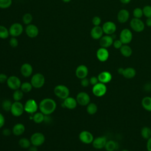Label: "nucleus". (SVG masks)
<instances>
[{"mask_svg":"<svg viewBox=\"0 0 151 151\" xmlns=\"http://www.w3.org/2000/svg\"><path fill=\"white\" fill-rule=\"evenodd\" d=\"M56 107V102L51 98H45L42 99L38 105L40 111L44 115L51 114L54 112Z\"/></svg>","mask_w":151,"mask_h":151,"instance_id":"1","label":"nucleus"},{"mask_svg":"<svg viewBox=\"0 0 151 151\" xmlns=\"http://www.w3.org/2000/svg\"><path fill=\"white\" fill-rule=\"evenodd\" d=\"M45 77L43 74L40 73H37L34 74L31 78V83L35 88H41L45 84Z\"/></svg>","mask_w":151,"mask_h":151,"instance_id":"2","label":"nucleus"},{"mask_svg":"<svg viewBox=\"0 0 151 151\" xmlns=\"http://www.w3.org/2000/svg\"><path fill=\"white\" fill-rule=\"evenodd\" d=\"M54 93L57 97L63 100L68 97L70 95V90L66 86L63 84L56 86L54 87Z\"/></svg>","mask_w":151,"mask_h":151,"instance_id":"3","label":"nucleus"},{"mask_svg":"<svg viewBox=\"0 0 151 151\" xmlns=\"http://www.w3.org/2000/svg\"><path fill=\"white\" fill-rule=\"evenodd\" d=\"M45 137L43 133L40 132H35L33 133L31 137L30 141L31 144L35 146H41L45 142Z\"/></svg>","mask_w":151,"mask_h":151,"instance_id":"4","label":"nucleus"},{"mask_svg":"<svg viewBox=\"0 0 151 151\" xmlns=\"http://www.w3.org/2000/svg\"><path fill=\"white\" fill-rule=\"evenodd\" d=\"M24 111L29 114H34L38 109V105L36 101L32 99H28L24 105Z\"/></svg>","mask_w":151,"mask_h":151,"instance_id":"5","label":"nucleus"},{"mask_svg":"<svg viewBox=\"0 0 151 151\" xmlns=\"http://www.w3.org/2000/svg\"><path fill=\"white\" fill-rule=\"evenodd\" d=\"M6 83L7 84L8 87L10 89L13 90L19 89L21 85V82L20 79L15 76H11L8 77Z\"/></svg>","mask_w":151,"mask_h":151,"instance_id":"6","label":"nucleus"},{"mask_svg":"<svg viewBox=\"0 0 151 151\" xmlns=\"http://www.w3.org/2000/svg\"><path fill=\"white\" fill-rule=\"evenodd\" d=\"M10 111L14 116L19 117L21 116L24 111V105L20 101H15L12 104Z\"/></svg>","mask_w":151,"mask_h":151,"instance_id":"7","label":"nucleus"},{"mask_svg":"<svg viewBox=\"0 0 151 151\" xmlns=\"http://www.w3.org/2000/svg\"><path fill=\"white\" fill-rule=\"evenodd\" d=\"M24 31L23 26L19 22L13 23L9 28V35L11 37H17L22 34Z\"/></svg>","mask_w":151,"mask_h":151,"instance_id":"8","label":"nucleus"},{"mask_svg":"<svg viewBox=\"0 0 151 151\" xmlns=\"http://www.w3.org/2000/svg\"><path fill=\"white\" fill-rule=\"evenodd\" d=\"M107 91V87L105 84L99 82L96 85L93 86L92 88V92L96 97L103 96Z\"/></svg>","mask_w":151,"mask_h":151,"instance_id":"9","label":"nucleus"},{"mask_svg":"<svg viewBox=\"0 0 151 151\" xmlns=\"http://www.w3.org/2000/svg\"><path fill=\"white\" fill-rule=\"evenodd\" d=\"M77 103L82 106H86L90 102V96L84 91L79 92L76 98Z\"/></svg>","mask_w":151,"mask_h":151,"instance_id":"10","label":"nucleus"},{"mask_svg":"<svg viewBox=\"0 0 151 151\" xmlns=\"http://www.w3.org/2000/svg\"><path fill=\"white\" fill-rule=\"evenodd\" d=\"M130 25L133 31L137 32H142L145 29V24L140 18H133L130 21Z\"/></svg>","mask_w":151,"mask_h":151,"instance_id":"11","label":"nucleus"},{"mask_svg":"<svg viewBox=\"0 0 151 151\" xmlns=\"http://www.w3.org/2000/svg\"><path fill=\"white\" fill-rule=\"evenodd\" d=\"M133 38V35L131 31L127 28L123 29L122 30L120 34V40L122 42L123 44H129Z\"/></svg>","mask_w":151,"mask_h":151,"instance_id":"12","label":"nucleus"},{"mask_svg":"<svg viewBox=\"0 0 151 151\" xmlns=\"http://www.w3.org/2000/svg\"><path fill=\"white\" fill-rule=\"evenodd\" d=\"M78 137L80 140L84 144L92 143L94 140V137L92 133L87 130H83L81 132Z\"/></svg>","mask_w":151,"mask_h":151,"instance_id":"13","label":"nucleus"},{"mask_svg":"<svg viewBox=\"0 0 151 151\" xmlns=\"http://www.w3.org/2000/svg\"><path fill=\"white\" fill-rule=\"evenodd\" d=\"M25 32L28 37L34 38L38 36L39 34V29L35 25L30 24L26 26Z\"/></svg>","mask_w":151,"mask_h":151,"instance_id":"14","label":"nucleus"},{"mask_svg":"<svg viewBox=\"0 0 151 151\" xmlns=\"http://www.w3.org/2000/svg\"><path fill=\"white\" fill-rule=\"evenodd\" d=\"M102 29L104 34L110 35L115 32L116 30V25L112 21H107L103 25Z\"/></svg>","mask_w":151,"mask_h":151,"instance_id":"15","label":"nucleus"},{"mask_svg":"<svg viewBox=\"0 0 151 151\" xmlns=\"http://www.w3.org/2000/svg\"><path fill=\"white\" fill-rule=\"evenodd\" d=\"M88 73V70L86 65L81 64L78 65L76 70L75 74L76 77L79 79H83L87 77Z\"/></svg>","mask_w":151,"mask_h":151,"instance_id":"16","label":"nucleus"},{"mask_svg":"<svg viewBox=\"0 0 151 151\" xmlns=\"http://www.w3.org/2000/svg\"><path fill=\"white\" fill-rule=\"evenodd\" d=\"M107 140L105 136H100L94 139L92 145L94 148L96 149H101L105 147Z\"/></svg>","mask_w":151,"mask_h":151,"instance_id":"17","label":"nucleus"},{"mask_svg":"<svg viewBox=\"0 0 151 151\" xmlns=\"http://www.w3.org/2000/svg\"><path fill=\"white\" fill-rule=\"evenodd\" d=\"M96 57L100 61L104 62L109 58V52L107 48L101 47L97 50L96 52Z\"/></svg>","mask_w":151,"mask_h":151,"instance_id":"18","label":"nucleus"},{"mask_svg":"<svg viewBox=\"0 0 151 151\" xmlns=\"http://www.w3.org/2000/svg\"><path fill=\"white\" fill-rule=\"evenodd\" d=\"M20 72L22 76L24 77H30L33 72V68L32 65L29 63H24L20 68Z\"/></svg>","mask_w":151,"mask_h":151,"instance_id":"19","label":"nucleus"},{"mask_svg":"<svg viewBox=\"0 0 151 151\" xmlns=\"http://www.w3.org/2000/svg\"><path fill=\"white\" fill-rule=\"evenodd\" d=\"M99 44L101 47L107 48L113 44V38L110 35H106L100 39Z\"/></svg>","mask_w":151,"mask_h":151,"instance_id":"20","label":"nucleus"},{"mask_svg":"<svg viewBox=\"0 0 151 151\" xmlns=\"http://www.w3.org/2000/svg\"><path fill=\"white\" fill-rule=\"evenodd\" d=\"M102 27L100 26H94L90 31V35L94 40H100L103 34Z\"/></svg>","mask_w":151,"mask_h":151,"instance_id":"21","label":"nucleus"},{"mask_svg":"<svg viewBox=\"0 0 151 151\" xmlns=\"http://www.w3.org/2000/svg\"><path fill=\"white\" fill-rule=\"evenodd\" d=\"M99 82L106 84L109 83L112 79V76L111 73L107 71H104L101 72L97 76Z\"/></svg>","mask_w":151,"mask_h":151,"instance_id":"22","label":"nucleus"},{"mask_svg":"<svg viewBox=\"0 0 151 151\" xmlns=\"http://www.w3.org/2000/svg\"><path fill=\"white\" fill-rule=\"evenodd\" d=\"M77 104L78 103L76 99L69 96L65 99L63 101L64 107L70 110L74 109L77 107Z\"/></svg>","mask_w":151,"mask_h":151,"instance_id":"23","label":"nucleus"},{"mask_svg":"<svg viewBox=\"0 0 151 151\" xmlns=\"http://www.w3.org/2000/svg\"><path fill=\"white\" fill-rule=\"evenodd\" d=\"M129 12L127 10L121 9L117 14V20L120 23H125L129 19Z\"/></svg>","mask_w":151,"mask_h":151,"instance_id":"24","label":"nucleus"},{"mask_svg":"<svg viewBox=\"0 0 151 151\" xmlns=\"http://www.w3.org/2000/svg\"><path fill=\"white\" fill-rule=\"evenodd\" d=\"M25 130V126L22 123H18L15 124L14 126V127L12 129V133L15 136H19L24 133Z\"/></svg>","mask_w":151,"mask_h":151,"instance_id":"25","label":"nucleus"},{"mask_svg":"<svg viewBox=\"0 0 151 151\" xmlns=\"http://www.w3.org/2000/svg\"><path fill=\"white\" fill-rule=\"evenodd\" d=\"M136 74V71L134 68L132 67H127L123 69L122 76L127 79L133 78Z\"/></svg>","mask_w":151,"mask_h":151,"instance_id":"26","label":"nucleus"},{"mask_svg":"<svg viewBox=\"0 0 151 151\" xmlns=\"http://www.w3.org/2000/svg\"><path fill=\"white\" fill-rule=\"evenodd\" d=\"M120 53L125 57H129L132 54V49L127 44H124L120 48Z\"/></svg>","mask_w":151,"mask_h":151,"instance_id":"27","label":"nucleus"},{"mask_svg":"<svg viewBox=\"0 0 151 151\" xmlns=\"http://www.w3.org/2000/svg\"><path fill=\"white\" fill-rule=\"evenodd\" d=\"M142 106L146 110L151 111V97H143L142 100Z\"/></svg>","mask_w":151,"mask_h":151,"instance_id":"28","label":"nucleus"},{"mask_svg":"<svg viewBox=\"0 0 151 151\" xmlns=\"http://www.w3.org/2000/svg\"><path fill=\"white\" fill-rule=\"evenodd\" d=\"M104 148L107 151H114L117 148V143L113 140H108L106 142Z\"/></svg>","mask_w":151,"mask_h":151,"instance_id":"29","label":"nucleus"},{"mask_svg":"<svg viewBox=\"0 0 151 151\" xmlns=\"http://www.w3.org/2000/svg\"><path fill=\"white\" fill-rule=\"evenodd\" d=\"M45 115L40 112H36L32 116V120L35 123H41L44 122Z\"/></svg>","mask_w":151,"mask_h":151,"instance_id":"30","label":"nucleus"},{"mask_svg":"<svg viewBox=\"0 0 151 151\" xmlns=\"http://www.w3.org/2000/svg\"><path fill=\"white\" fill-rule=\"evenodd\" d=\"M18 145L21 147L23 149H28L31 146V143L30 140H29L28 139L22 137L19 140Z\"/></svg>","mask_w":151,"mask_h":151,"instance_id":"31","label":"nucleus"},{"mask_svg":"<svg viewBox=\"0 0 151 151\" xmlns=\"http://www.w3.org/2000/svg\"><path fill=\"white\" fill-rule=\"evenodd\" d=\"M97 106L94 103H90L87 105L86 110L89 114H94L97 111Z\"/></svg>","mask_w":151,"mask_h":151,"instance_id":"32","label":"nucleus"},{"mask_svg":"<svg viewBox=\"0 0 151 151\" xmlns=\"http://www.w3.org/2000/svg\"><path fill=\"white\" fill-rule=\"evenodd\" d=\"M141 136L145 139H148L151 137V129L149 127H143L141 129Z\"/></svg>","mask_w":151,"mask_h":151,"instance_id":"33","label":"nucleus"},{"mask_svg":"<svg viewBox=\"0 0 151 151\" xmlns=\"http://www.w3.org/2000/svg\"><path fill=\"white\" fill-rule=\"evenodd\" d=\"M32 88H33V87H32L31 83L27 81V82H24V83H21L20 89L22 91V92L27 93H29V91H31L32 90Z\"/></svg>","mask_w":151,"mask_h":151,"instance_id":"34","label":"nucleus"},{"mask_svg":"<svg viewBox=\"0 0 151 151\" xmlns=\"http://www.w3.org/2000/svg\"><path fill=\"white\" fill-rule=\"evenodd\" d=\"M9 29H7L5 26L0 25V38L6 39L9 36Z\"/></svg>","mask_w":151,"mask_h":151,"instance_id":"35","label":"nucleus"},{"mask_svg":"<svg viewBox=\"0 0 151 151\" xmlns=\"http://www.w3.org/2000/svg\"><path fill=\"white\" fill-rule=\"evenodd\" d=\"M24 96V92L19 88L16 90H14V92L12 94L13 99L15 101H19Z\"/></svg>","mask_w":151,"mask_h":151,"instance_id":"36","label":"nucleus"},{"mask_svg":"<svg viewBox=\"0 0 151 151\" xmlns=\"http://www.w3.org/2000/svg\"><path fill=\"white\" fill-rule=\"evenodd\" d=\"M12 103L9 99L4 100L2 103V108L5 111H10Z\"/></svg>","mask_w":151,"mask_h":151,"instance_id":"37","label":"nucleus"},{"mask_svg":"<svg viewBox=\"0 0 151 151\" xmlns=\"http://www.w3.org/2000/svg\"><path fill=\"white\" fill-rule=\"evenodd\" d=\"M32 21V16L30 13H26L22 16V22L25 25H29L31 24Z\"/></svg>","mask_w":151,"mask_h":151,"instance_id":"38","label":"nucleus"},{"mask_svg":"<svg viewBox=\"0 0 151 151\" xmlns=\"http://www.w3.org/2000/svg\"><path fill=\"white\" fill-rule=\"evenodd\" d=\"M12 0H0V8L6 9L10 7L12 5Z\"/></svg>","mask_w":151,"mask_h":151,"instance_id":"39","label":"nucleus"},{"mask_svg":"<svg viewBox=\"0 0 151 151\" xmlns=\"http://www.w3.org/2000/svg\"><path fill=\"white\" fill-rule=\"evenodd\" d=\"M133 16L134 18H140L143 15V10L140 8H136L133 10Z\"/></svg>","mask_w":151,"mask_h":151,"instance_id":"40","label":"nucleus"},{"mask_svg":"<svg viewBox=\"0 0 151 151\" xmlns=\"http://www.w3.org/2000/svg\"><path fill=\"white\" fill-rule=\"evenodd\" d=\"M143 15L147 18H151V6L146 5L142 9Z\"/></svg>","mask_w":151,"mask_h":151,"instance_id":"41","label":"nucleus"},{"mask_svg":"<svg viewBox=\"0 0 151 151\" xmlns=\"http://www.w3.org/2000/svg\"><path fill=\"white\" fill-rule=\"evenodd\" d=\"M9 45L12 48H15L18 45V41L16 37H12L9 41Z\"/></svg>","mask_w":151,"mask_h":151,"instance_id":"42","label":"nucleus"},{"mask_svg":"<svg viewBox=\"0 0 151 151\" xmlns=\"http://www.w3.org/2000/svg\"><path fill=\"white\" fill-rule=\"evenodd\" d=\"M101 18L98 16H95L92 19V23L94 26H99L101 24Z\"/></svg>","mask_w":151,"mask_h":151,"instance_id":"43","label":"nucleus"},{"mask_svg":"<svg viewBox=\"0 0 151 151\" xmlns=\"http://www.w3.org/2000/svg\"><path fill=\"white\" fill-rule=\"evenodd\" d=\"M81 86L83 87H87L89 86L90 84V81L89 79H88L87 77L84 78L83 79H81V82H80Z\"/></svg>","mask_w":151,"mask_h":151,"instance_id":"44","label":"nucleus"},{"mask_svg":"<svg viewBox=\"0 0 151 151\" xmlns=\"http://www.w3.org/2000/svg\"><path fill=\"white\" fill-rule=\"evenodd\" d=\"M113 46L116 49H120L122 46L123 45L122 42L120 40H116L113 41Z\"/></svg>","mask_w":151,"mask_h":151,"instance_id":"45","label":"nucleus"},{"mask_svg":"<svg viewBox=\"0 0 151 151\" xmlns=\"http://www.w3.org/2000/svg\"><path fill=\"white\" fill-rule=\"evenodd\" d=\"M89 81H90V84L93 86L96 85V84H97L99 82L97 77H96V76L91 77L89 79Z\"/></svg>","mask_w":151,"mask_h":151,"instance_id":"46","label":"nucleus"},{"mask_svg":"<svg viewBox=\"0 0 151 151\" xmlns=\"http://www.w3.org/2000/svg\"><path fill=\"white\" fill-rule=\"evenodd\" d=\"M8 77L4 73H0V83H4L6 82Z\"/></svg>","mask_w":151,"mask_h":151,"instance_id":"47","label":"nucleus"},{"mask_svg":"<svg viewBox=\"0 0 151 151\" xmlns=\"http://www.w3.org/2000/svg\"><path fill=\"white\" fill-rule=\"evenodd\" d=\"M11 133H12V130L8 128H6V129H4L3 130H2V134L4 136H9L11 135Z\"/></svg>","mask_w":151,"mask_h":151,"instance_id":"48","label":"nucleus"},{"mask_svg":"<svg viewBox=\"0 0 151 151\" xmlns=\"http://www.w3.org/2000/svg\"><path fill=\"white\" fill-rule=\"evenodd\" d=\"M5 117L2 115V114H1L0 113V129L2 128L4 126V125L5 124Z\"/></svg>","mask_w":151,"mask_h":151,"instance_id":"49","label":"nucleus"},{"mask_svg":"<svg viewBox=\"0 0 151 151\" xmlns=\"http://www.w3.org/2000/svg\"><path fill=\"white\" fill-rule=\"evenodd\" d=\"M146 148L147 151H151V137L147 139V144H146Z\"/></svg>","mask_w":151,"mask_h":151,"instance_id":"50","label":"nucleus"},{"mask_svg":"<svg viewBox=\"0 0 151 151\" xmlns=\"http://www.w3.org/2000/svg\"><path fill=\"white\" fill-rule=\"evenodd\" d=\"M51 120V117L50 116V115H45L44 116V122L46 123H50Z\"/></svg>","mask_w":151,"mask_h":151,"instance_id":"51","label":"nucleus"},{"mask_svg":"<svg viewBox=\"0 0 151 151\" xmlns=\"http://www.w3.org/2000/svg\"><path fill=\"white\" fill-rule=\"evenodd\" d=\"M28 151H38L37 147L32 145V146H30V147L28 148Z\"/></svg>","mask_w":151,"mask_h":151,"instance_id":"52","label":"nucleus"},{"mask_svg":"<svg viewBox=\"0 0 151 151\" xmlns=\"http://www.w3.org/2000/svg\"><path fill=\"white\" fill-rule=\"evenodd\" d=\"M146 24L148 27H151V18H147L146 21Z\"/></svg>","mask_w":151,"mask_h":151,"instance_id":"53","label":"nucleus"},{"mask_svg":"<svg viewBox=\"0 0 151 151\" xmlns=\"http://www.w3.org/2000/svg\"><path fill=\"white\" fill-rule=\"evenodd\" d=\"M120 1L122 3V4H129L131 0H120Z\"/></svg>","mask_w":151,"mask_h":151,"instance_id":"54","label":"nucleus"},{"mask_svg":"<svg viewBox=\"0 0 151 151\" xmlns=\"http://www.w3.org/2000/svg\"><path fill=\"white\" fill-rule=\"evenodd\" d=\"M123 69H124V68H119L118 69V70H117L118 73H119L120 74L122 75V73H123Z\"/></svg>","mask_w":151,"mask_h":151,"instance_id":"55","label":"nucleus"},{"mask_svg":"<svg viewBox=\"0 0 151 151\" xmlns=\"http://www.w3.org/2000/svg\"><path fill=\"white\" fill-rule=\"evenodd\" d=\"M71 0H62V1L63 2H65V3H67V2H70Z\"/></svg>","mask_w":151,"mask_h":151,"instance_id":"56","label":"nucleus"},{"mask_svg":"<svg viewBox=\"0 0 151 151\" xmlns=\"http://www.w3.org/2000/svg\"><path fill=\"white\" fill-rule=\"evenodd\" d=\"M121 151H129V150H127V149H123V150H121Z\"/></svg>","mask_w":151,"mask_h":151,"instance_id":"57","label":"nucleus"}]
</instances>
